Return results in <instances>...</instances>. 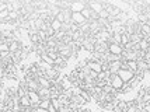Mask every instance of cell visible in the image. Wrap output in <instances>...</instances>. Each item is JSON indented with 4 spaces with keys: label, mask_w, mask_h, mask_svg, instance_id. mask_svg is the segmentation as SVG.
<instances>
[{
    "label": "cell",
    "mask_w": 150,
    "mask_h": 112,
    "mask_svg": "<svg viewBox=\"0 0 150 112\" xmlns=\"http://www.w3.org/2000/svg\"><path fill=\"white\" fill-rule=\"evenodd\" d=\"M108 84L114 88V90H117L118 92L122 90V87L125 86V83L122 81V79L118 76V74H111L110 76V80H108Z\"/></svg>",
    "instance_id": "obj_1"
},
{
    "label": "cell",
    "mask_w": 150,
    "mask_h": 112,
    "mask_svg": "<svg viewBox=\"0 0 150 112\" xmlns=\"http://www.w3.org/2000/svg\"><path fill=\"white\" fill-rule=\"evenodd\" d=\"M24 79H25L27 87H28V90H30V91H38L39 84H38V81H37V79H34L33 76H30V74H25V76H24Z\"/></svg>",
    "instance_id": "obj_2"
},
{
    "label": "cell",
    "mask_w": 150,
    "mask_h": 112,
    "mask_svg": "<svg viewBox=\"0 0 150 112\" xmlns=\"http://www.w3.org/2000/svg\"><path fill=\"white\" fill-rule=\"evenodd\" d=\"M87 6L90 7V10H91L93 13H96V14H100L103 10H104V3H103V1H97V0H94V1H88V3H87Z\"/></svg>",
    "instance_id": "obj_3"
},
{
    "label": "cell",
    "mask_w": 150,
    "mask_h": 112,
    "mask_svg": "<svg viewBox=\"0 0 150 112\" xmlns=\"http://www.w3.org/2000/svg\"><path fill=\"white\" fill-rule=\"evenodd\" d=\"M108 52L111 55H117V56H122L124 53V48L119 45V44H108Z\"/></svg>",
    "instance_id": "obj_4"
},
{
    "label": "cell",
    "mask_w": 150,
    "mask_h": 112,
    "mask_svg": "<svg viewBox=\"0 0 150 112\" xmlns=\"http://www.w3.org/2000/svg\"><path fill=\"white\" fill-rule=\"evenodd\" d=\"M118 76H119V77L122 79V81L126 84L128 81H131V80L135 77V73L131 72V70H124V69H121L119 73H118Z\"/></svg>",
    "instance_id": "obj_5"
},
{
    "label": "cell",
    "mask_w": 150,
    "mask_h": 112,
    "mask_svg": "<svg viewBox=\"0 0 150 112\" xmlns=\"http://www.w3.org/2000/svg\"><path fill=\"white\" fill-rule=\"evenodd\" d=\"M86 65H87V67H88L91 72L97 73V74L103 72V66H101V63H98V62H94V60L88 59L87 62H86Z\"/></svg>",
    "instance_id": "obj_6"
},
{
    "label": "cell",
    "mask_w": 150,
    "mask_h": 112,
    "mask_svg": "<svg viewBox=\"0 0 150 112\" xmlns=\"http://www.w3.org/2000/svg\"><path fill=\"white\" fill-rule=\"evenodd\" d=\"M28 97L31 99V104H33V108H38L39 104H41V97L38 95L37 91H28Z\"/></svg>",
    "instance_id": "obj_7"
},
{
    "label": "cell",
    "mask_w": 150,
    "mask_h": 112,
    "mask_svg": "<svg viewBox=\"0 0 150 112\" xmlns=\"http://www.w3.org/2000/svg\"><path fill=\"white\" fill-rule=\"evenodd\" d=\"M87 3L84 1H72L70 3V11L72 13H81V10L86 7Z\"/></svg>",
    "instance_id": "obj_8"
},
{
    "label": "cell",
    "mask_w": 150,
    "mask_h": 112,
    "mask_svg": "<svg viewBox=\"0 0 150 112\" xmlns=\"http://www.w3.org/2000/svg\"><path fill=\"white\" fill-rule=\"evenodd\" d=\"M73 24H76V25H83L86 23V18L81 15V13H72V21Z\"/></svg>",
    "instance_id": "obj_9"
},
{
    "label": "cell",
    "mask_w": 150,
    "mask_h": 112,
    "mask_svg": "<svg viewBox=\"0 0 150 112\" xmlns=\"http://www.w3.org/2000/svg\"><path fill=\"white\" fill-rule=\"evenodd\" d=\"M37 81H38V84H39L41 88H51V87H52V81H51L49 79H46L45 76L37 79Z\"/></svg>",
    "instance_id": "obj_10"
},
{
    "label": "cell",
    "mask_w": 150,
    "mask_h": 112,
    "mask_svg": "<svg viewBox=\"0 0 150 112\" xmlns=\"http://www.w3.org/2000/svg\"><path fill=\"white\" fill-rule=\"evenodd\" d=\"M38 95L41 97V99H51V90L49 88H41L39 87L38 91Z\"/></svg>",
    "instance_id": "obj_11"
},
{
    "label": "cell",
    "mask_w": 150,
    "mask_h": 112,
    "mask_svg": "<svg viewBox=\"0 0 150 112\" xmlns=\"http://www.w3.org/2000/svg\"><path fill=\"white\" fill-rule=\"evenodd\" d=\"M81 15L86 18V21H91V18H93V11L90 10V7L86 4V7L81 10Z\"/></svg>",
    "instance_id": "obj_12"
},
{
    "label": "cell",
    "mask_w": 150,
    "mask_h": 112,
    "mask_svg": "<svg viewBox=\"0 0 150 112\" xmlns=\"http://www.w3.org/2000/svg\"><path fill=\"white\" fill-rule=\"evenodd\" d=\"M39 59L42 60V62H45V63H48L49 66H55V60L51 59V58H49V55H48L46 52L41 53V55H39Z\"/></svg>",
    "instance_id": "obj_13"
},
{
    "label": "cell",
    "mask_w": 150,
    "mask_h": 112,
    "mask_svg": "<svg viewBox=\"0 0 150 112\" xmlns=\"http://www.w3.org/2000/svg\"><path fill=\"white\" fill-rule=\"evenodd\" d=\"M20 105L23 106V108H30V106H33L31 99H30V97H28V94H27L25 97H21V98H20Z\"/></svg>",
    "instance_id": "obj_14"
},
{
    "label": "cell",
    "mask_w": 150,
    "mask_h": 112,
    "mask_svg": "<svg viewBox=\"0 0 150 112\" xmlns=\"http://www.w3.org/2000/svg\"><path fill=\"white\" fill-rule=\"evenodd\" d=\"M51 28H52L55 32H59V31L62 30V23H60V21H58L56 18H53V20L51 21Z\"/></svg>",
    "instance_id": "obj_15"
},
{
    "label": "cell",
    "mask_w": 150,
    "mask_h": 112,
    "mask_svg": "<svg viewBox=\"0 0 150 112\" xmlns=\"http://www.w3.org/2000/svg\"><path fill=\"white\" fill-rule=\"evenodd\" d=\"M118 108H121L124 112L128 111V108L131 106V102H128V101H122V99H118Z\"/></svg>",
    "instance_id": "obj_16"
},
{
    "label": "cell",
    "mask_w": 150,
    "mask_h": 112,
    "mask_svg": "<svg viewBox=\"0 0 150 112\" xmlns=\"http://www.w3.org/2000/svg\"><path fill=\"white\" fill-rule=\"evenodd\" d=\"M51 104H52L53 106H55V109L56 111H60V108L63 106V104H62V101H60V98H53V99H51Z\"/></svg>",
    "instance_id": "obj_17"
},
{
    "label": "cell",
    "mask_w": 150,
    "mask_h": 112,
    "mask_svg": "<svg viewBox=\"0 0 150 112\" xmlns=\"http://www.w3.org/2000/svg\"><path fill=\"white\" fill-rule=\"evenodd\" d=\"M128 70H131V72H133L135 74H136V72H137V62H133V60L128 62Z\"/></svg>",
    "instance_id": "obj_18"
},
{
    "label": "cell",
    "mask_w": 150,
    "mask_h": 112,
    "mask_svg": "<svg viewBox=\"0 0 150 112\" xmlns=\"http://www.w3.org/2000/svg\"><path fill=\"white\" fill-rule=\"evenodd\" d=\"M8 14H10L8 10H1V11H0V21H1V23L8 21Z\"/></svg>",
    "instance_id": "obj_19"
},
{
    "label": "cell",
    "mask_w": 150,
    "mask_h": 112,
    "mask_svg": "<svg viewBox=\"0 0 150 112\" xmlns=\"http://www.w3.org/2000/svg\"><path fill=\"white\" fill-rule=\"evenodd\" d=\"M3 52H10L8 51V44H7L6 41H1L0 42V53H3Z\"/></svg>",
    "instance_id": "obj_20"
},
{
    "label": "cell",
    "mask_w": 150,
    "mask_h": 112,
    "mask_svg": "<svg viewBox=\"0 0 150 112\" xmlns=\"http://www.w3.org/2000/svg\"><path fill=\"white\" fill-rule=\"evenodd\" d=\"M51 105V99H42L41 101V104H39V108H42V109H48Z\"/></svg>",
    "instance_id": "obj_21"
},
{
    "label": "cell",
    "mask_w": 150,
    "mask_h": 112,
    "mask_svg": "<svg viewBox=\"0 0 150 112\" xmlns=\"http://www.w3.org/2000/svg\"><path fill=\"white\" fill-rule=\"evenodd\" d=\"M55 18H56L58 21H60L62 24H65V15H63V13H62V11H60V13H59L58 15L55 17Z\"/></svg>",
    "instance_id": "obj_22"
},
{
    "label": "cell",
    "mask_w": 150,
    "mask_h": 112,
    "mask_svg": "<svg viewBox=\"0 0 150 112\" xmlns=\"http://www.w3.org/2000/svg\"><path fill=\"white\" fill-rule=\"evenodd\" d=\"M24 112H37V108H33V106H30V108H24Z\"/></svg>",
    "instance_id": "obj_23"
},
{
    "label": "cell",
    "mask_w": 150,
    "mask_h": 112,
    "mask_svg": "<svg viewBox=\"0 0 150 112\" xmlns=\"http://www.w3.org/2000/svg\"><path fill=\"white\" fill-rule=\"evenodd\" d=\"M48 111H49V112H58V111H56V109H55V106H53L52 104L49 105V108H48Z\"/></svg>",
    "instance_id": "obj_24"
},
{
    "label": "cell",
    "mask_w": 150,
    "mask_h": 112,
    "mask_svg": "<svg viewBox=\"0 0 150 112\" xmlns=\"http://www.w3.org/2000/svg\"><path fill=\"white\" fill-rule=\"evenodd\" d=\"M37 112H49V111H48V109H42V108L38 106V108H37Z\"/></svg>",
    "instance_id": "obj_25"
},
{
    "label": "cell",
    "mask_w": 150,
    "mask_h": 112,
    "mask_svg": "<svg viewBox=\"0 0 150 112\" xmlns=\"http://www.w3.org/2000/svg\"><path fill=\"white\" fill-rule=\"evenodd\" d=\"M81 112H93L91 109H88V108H83V109H81Z\"/></svg>",
    "instance_id": "obj_26"
},
{
    "label": "cell",
    "mask_w": 150,
    "mask_h": 112,
    "mask_svg": "<svg viewBox=\"0 0 150 112\" xmlns=\"http://www.w3.org/2000/svg\"><path fill=\"white\" fill-rule=\"evenodd\" d=\"M6 112H16L14 109H11V108H6Z\"/></svg>",
    "instance_id": "obj_27"
},
{
    "label": "cell",
    "mask_w": 150,
    "mask_h": 112,
    "mask_svg": "<svg viewBox=\"0 0 150 112\" xmlns=\"http://www.w3.org/2000/svg\"><path fill=\"white\" fill-rule=\"evenodd\" d=\"M3 41V34H1V31H0V42Z\"/></svg>",
    "instance_id": "obj_28"
},
{
    "label": "cell",
    "mask_w": 150,
    "mask_h": 112,
    "mask_svg": "<svg viewBox=\"0 0 150 112\" xmlns=\"http://www.w3.org/2000/svg\"><path fill=\"white\" fill-rule=\"evenodd\" d=\"M69 112H74V111H73V109H72V108H70V109H69Z\"/></svg>",
    "instance_id": "obj_29"
}]
</instances>
